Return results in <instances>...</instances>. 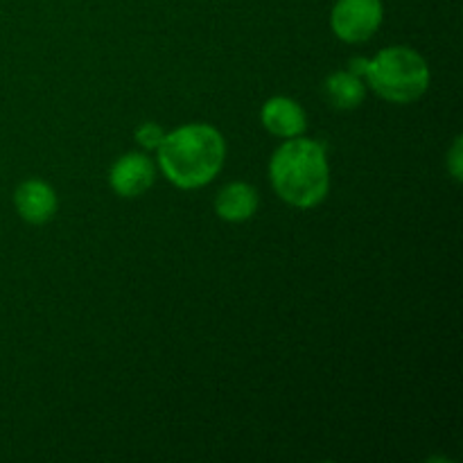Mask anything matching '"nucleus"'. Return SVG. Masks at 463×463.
Returning <instances> with one entry per match:
<instances>
[{
  "instance_id": "1",
  "label": "nucleus",
  "mask_w": 463,
  "mask_h": 463,
  "mask_svg": "<svg viewBox=\"0 0 463 463\" xmlns=\"http://www.w3.org/2000/svg\"><path fill=\"white\" fill-rule=\"evenodd\" d=\"M158 167L176 188L194 190L220 175L226 158L224 136L211 125H184L163 136Z\"/></svg>"
},
{
  "instance_id": "2",
  "label": "nucleus",
  "mask_w": 463,
  "mask_h": 463,
  "mask_svg": "<svg viewBox=\"0 0 463 463\" xmlns=\"http://www.w3.org/2000/svg\"><path fill=\"white\" fill-rule=\"evenodd\" d=\"M276 194L289 206L315 208L330 190V165L324 145L310 138H288L269 161Z\"/></svg>"
},
{
  "instance_id": "3",
  "label": "nucleus",
  "mask_w": 463,
  "mask_h": 463,
  "mask_svg": "<svg viewBox=\"0 0 463 463\" xmlns=\"http://www.w3.org/2000/svg\"><path fill=\"white\" fill-rule=\"evenodd\" d=\"M364 77L380 98L393 104L416 102L430 89L428 61L407 45L380 50L369 59Z\"/></svg>"
},
{
  "instance_id": "4",
  "label": "nucleus",
  "mask_w": 463,
  "mask_h": 463,
  "mask_svg": "<svg viewBox=\"0 0 463 463\" xmlns=\"http://www.w3.org/2000/svg\"><path fill=\"white\" fill-rule=\"evenodd\" d=\"M383 0H337L330 12V27L346 43H364L383 25Z\"/></svg>"
},
{
  "instance_id": "5",
  "label": "nucleus",
  "mask_w": 463,
  "mask_h": 463,
  "mask_svg": "<svg viewBox=\"0 0 463 463\" xmlns=\"http://www.w3.org/2000/svg\"><path fill=\"white\" fill-rule=\"evenodd\" d=\"M154 179H156V167H154L152 158L138 152L120 156L109 170V184H111L113 193L127 199L147 193L154 185Z\"/></svg>"
},
{
  "instance_id": "6",
  "label": "nucleus",
  "mask_w": 463,
  "mask_h": 463,
  "mask_svg": "<svg viewBox=\"0 0 463 463\" xmlns=\"http://www.w3.org/2000/svg\"><path fill=\"white\" fill-rule=\"evenodd\" d=\"M57 193L50 184L41 179H27L14 193V206L16 213L27 224H45L57 213Z\"/></svg>"
},
{
  "instance_id": "7",
  "label": "nucleus",
  "mask_w": 463,
  "mask_h": 463,
  "mask_svg": "<svg viewBox=\"0 0 463 463\" xmlns=\"http://www.w3.org/2000/svg\"><path fill=\"white\" fill-rule=\"evenodd\" d=\"M260 120L265 129L279 138H297V136H303L307 127L306 111L301 104L285 95L267 99L260 111Z\"/></svg>"
},
{
  "instance_id": "8",
  "label": "nucleus",
  "mask_w": 463,
  "mask_h": 463,
  "mask_svg": "<svg viewBox=\"0 0 463 463\" xmlns=\"http://www.w3.org/2000/svg\"><path fill=\"white\" fill-rule=\"evenodd\" d=\"M258 203H260V197L251 184L233 181L217 193L215 213L224 222H247L249 217L256 215Z\"/></svg>"
},
{
  "instance_id": "9",
  "label": "nucleus",
  "mask_w": 463,
  "mask_h": 463,
  "mask_svg": "<svg viewBox=\"0 0 463 463\" xmlns=\"http://www.w3.org/2000/svg\"><path fill=\"white\" fill-rule=\"evenodd\" d=\"M324 93L335 109H355L364 102L366 86L362 77L339 71L328 75V80L324 81Z\"/></svg>"
},
{
  "instance_id": "10",
  "label": "nucleus",
  "mask_w": 463,
  "mask_h": 463,
  "mask_svg": "<svg viewBox=\"0 0 463 463\" xmlns=\"http://www.w3.org/2000/svg\"><path fill=\"white\" fill-rule=\"evenodd\" d=\"M163 136H165L163 127L156 125V122H149V120L143 122V125L136 129V140H138V145H143L145 149H158Z\"/></svg>"
},
{
  "instance_id": "11",
  "label": "nucleus",
  "mask_w": 463,
  "mask_h": 463,
  "mask_svg": "<svg viewBox=\"0 0 463 463\" xmlns=\"http://www.w3.org/2000/svg\"><path fill=\"white\" fill-rule=\"evenodd\" d=\"M446 165H448V172L452 175V179L455 181L463 179V138L461 136H457L455 143H452Z\"/></svg>"
},
{
  "instance_id": "12",
  "label": "nucleus",
  "mask_w": 463,
  "mask_h": 463,
  "mask_svg": "<svg viewBox=\"0 0 463 463\" xmlns=\"http://www.w3.org/2000/svg\"><path fill=\"white\" fill-rule=\"evenodd\" d=\"M348 72H353V75H357V77H364V72H366V66H369V59H362V57H357V59H351V63H348Z\"/></svg>"
}]
</instances>
